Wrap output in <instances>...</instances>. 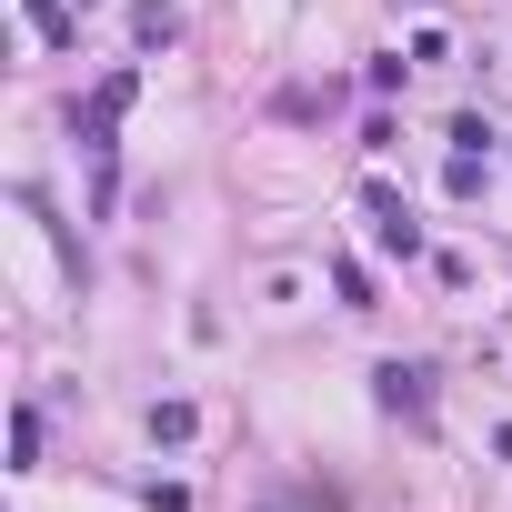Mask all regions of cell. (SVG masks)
<instances>
[{"label":"cell","instance_id":"obj_1","mask_svg":"<svg viewBox=\"0 0 512 512\" xmlns=\"http://www.w3.org/2000/svg\"><path fill=\"white\" fill-rule=\"evenodd\" d=\"M372 231H382V241L402 251V262H412V251H422V221H412V211H402L392 191H372Z\"/></svg>","mask_w":512,"mask_h":512},{"label":"cell","instance_id":"obj_2","mask_svg":"<svg viewBox=\"0 0 512 512\" xmlns=\"http://www.w3.org/2000/svg\"><path fill=\"white\" fill-rule=\"evenodd\" d=\"M131 31H141V51H161V41H181V11H171V0H141Z\"/></svg>","mask_w":512,"mask_h":512},{"label":"cell","instance_id":"obj_3","mask_svg":"<svg viewBox=\"0 0 512 512\" xmlns=\"http://www.w3.org/2000/svg\"><path fill=\"white\" fill-rule=\"evenodd\" d=\"M382 402H392V412H422V372H412V362H382Z\"/></svg>","mask_w":512,"mask_h":512},{"label":"cell","instance_id":"obj_4","mask_svg":"<svg viewBox=\"0 0 512 512\" xmlns=\"http://www.w3.org/2000/svg\"><path fill=\"white\" fill-rule=\"evenodd\" d=\"M31 21H41V41H51V51H71V11H61V0H31Z\"/></svg>","mask_w":512,"mask_h":512},{"label":"cell","instance_id":"obj_5","mask_svg":"<svg viewBox=\"0 0 512 512\" xmlns=\"http://www.w3.org/2000/svg\"><path fill=\"white\" fill-rule=\"evenodd\" d=\"M502 462H512V422H502Z\"/></svg>","mask_w":512,"mask_h":512}]
</instances>
